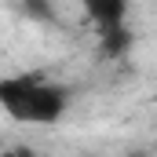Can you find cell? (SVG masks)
Here are the masks:
<instances>
[{"mask_svg":"<svg viewBox=\"0 0 157 157\" xmlns=\"http://www.w3.org/2000/svg\"><path fill=\"white\" fill-rule=\"evenodd\" d=\"M0 110L18 124H59L70 110V91L44 77H0Z\"/></svg>","mask_w":157,"mask_h":157,"instance_id":"1","label":"cell"},{"mask_svg":"<svg viewBox=\"0 0 157 157\" xmlns=\"http://www.w3.org/2000/svg\"><path fill=\"white\" fill-rule=\"evenodd\" d=\"M80 7L88 11V18H91L102 33L124 29V18H128V0H80Z\"/></svg>","mask_w":157,"mask_h":157,"instance_id":"2","label":"cell"},{"mask_svg":"<svg viewBox=\"0 0 157 157\" xmlns=\"http://www.w3.org/2000/svg\"><path fill=\"white\" fill-rule=\"evenodd\" d=\"M132 157H146V154H132Z\"/></svg>","mask_w":157,"mask_h":157,"instance_id":"3","label":"cell"}]
</instances>
